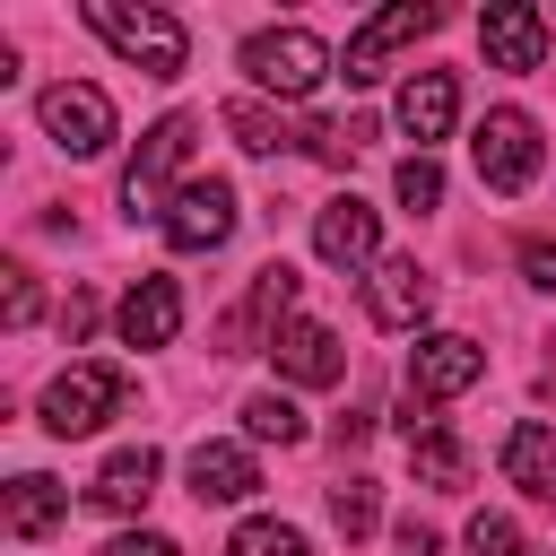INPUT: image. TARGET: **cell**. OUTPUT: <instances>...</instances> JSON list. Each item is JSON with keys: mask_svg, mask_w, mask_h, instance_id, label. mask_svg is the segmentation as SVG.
<instances>
[{"mask_svg": "<svg viewBox=\"0 0 556 556\" xmlns=\"http://www.w3.org/2000/svg\"><path fill=\"white\" fill-rule=\"evenodd\" d=\"M78 17H87L122 61H139L148 78H182V52H191V43H182V17H165V9H130V0H87Z\"/></svg>", "mask_w": 556, "mask_h": 556, "instance_id": "obj_1", "label": "cell"}, {"mask_svg": "<svg viewBox=\"0 0 556 556\" xmlns=\"http://www.w3.org/2000/svg\"><path fill=\"white\" fill-rule=\"evenodd\" d=\"M122 400H130V374H122V365H70V374H52V391H43V426L70 443V434H96Z\"/></svg>", "mask_w": 556, "mask_h": 556, "instance_id": "obj_2", "label": "cell"}, {"mask_svg": "<svg viewBox=\"0 0 556 556\" xmlns=\"http://www.w3.org/2000/svg\"><path fill=\"white\" fill-rule=\"evenodd\" d=\"M243 70H252L269 96H313V87L330 78V52H321L313 26H269V35L243 43Z\"/></svg>", "mask_w": 556, "mask_h": 556, "instance_id": "obj_3", "label": "cell"}, {"mask_svg": "<svg viewBox=\"0 0 556 556\" xmlns=\"http://www.w3.org/2000/svg\"><path fill=\"white\" fill-rule=\"evenodd\" d=\"M469 148H478V182L486 191H530V174H539V122L530 113H513V104L486 113Z\"/></svg>", "mask_w": 556, "mask_h": 556, "instance_id": "obj_4", "label": "cell"}, {"mask_svg": "<svg viewBox=\"0 0 556 556\" xmlns=\"http://www.w3.org/2000/svg\"><path fill=\"white\" fill-rule=\"evenodd\" d=\"M478 374H486V348H478V339H460V330H434V339H417V348H408V408L452 400V391H469Z\"/></svg>", "mask_w": 556, "mask_h": 556, "instance_id": "obj_5", "label": "cell"}, {"mask_svg": "<svg viewBox=\"0 0 556 556\" xmlns=\"http://www.w3.org/2000/svg\"><path fill=\"white\" fill-rule=\"evenodd\" d=\"M426 26H434V9H417V0H391V9H374V17L348 35V61H339V78H348V87H374V78H382V61H391L400 43H417Z\"/></svg>", "mask_w": 556, "mask_h": 556, "instance_id": "obj_6", "label": "cell"}, {"mask_svg": "<svg viewBox=\"0 0 556 556\" xmlns=\"http://www.w3.org/2000/svg\"><path fill=\"white\" fill-rule=\"evenodd\" d=\"M235 235V182H182L174 200H165V243L174 252H217Z\"/></svg>", "mask_w": 556, "mask_h": 556, "instance_id": "obj_7", "label": "cell"}, {"mask_svg": "<svg viewBox=\"0 0 556 556\" xmlns=\"http://www.w3.org/2000/svg\"><path fill=\"white\" fill-rule=\"evenodd\" d=\"M43 130H52L70 156H104V148H113V104H104V87H78V78L43 87Z\"/></svg>", "mask_w": 556, "mask_h": 556, "instance_id": "obj_8", "label": "cell"}, {"mask_svg": "<svg viewBox=\"0 0 556 556\" xmlns=\"http://www.w3.org/2000/svg\"><path fill=\"white\" fill-rule=\"evenodd\" d=\"M287 304H295V269H287V261H269V269L252 278V295L217 321V348H226V356H252V348L287 321ZM269 348H278V339H269Z\"/></svg>", "mask_w": 556, "mask_h": 556, "instance_id": "obj_9", "label": "cell"}, {"mask_svg": "<svg viewBox=\"0 0 556 556\" xmlns=\"http://www.w3.org/2000/svg\"><path fill=\"white\" fill-rule=\"evenodd\" d=\"M191 156V113H165L148 139H139V156H130V174H122V208L139 217V208H156L165 200V174Z\"/></svg>", "mask_w": 556, "mask_h": 556, "instance_id": "obj_10", "label": "cell"}, {"mask_svg": "<svg viewBox=\"0 0 556 556\" xmlns=\"http://www.w3.org/2000/svg\"><path fill=\"white\" fill-rule=\"evenodd\" d=\"M365 313H374L382 330H417V321L434 313V278H426L417 261H374V278H365Z\"/></svg>", "mask_w": 556, "mask_h": 556, "instance_id": "obj_11", "label": "cell"}, {"mask_svg": "<svg viewBox=\"0 0 556 556\" xmlns=\"http://www.w3.org/2000/svg\"><path fill=\"white\" fill-rule=\"evenodd\" d=\"M478 43H486L495 70H539V61H547V17L521 9V0H495V9L478 17Z\"/></svg>", "mask_w": 556, "mask_h": 556, "instance_id": "obj_12", "label": "cell"}, {"mask_svg": "<svg viewBox=\"0 0 556 556\" xmlns=\"http://www.w3.org/2000/svg\"><path fill=\"white\" fill-rule=\"evenodd\" d=\"M182 330V287L165 269H148L130 295H122V348H165Z\"/></svg>", "mask_w": 556, "mask_h": 556, "instance_id": "obj_13", "label": "cell"}, {"mask_svg": "<svg viewBox=\"0 0 556 556\" xmlns=\"http://www.w3.org/2000/svg\"><path fill=\"white\" fill-rule=\"evenodd\" d=\"M452 113H460V87H452V70H417L408 87H400V130L417 139V156L452 130Z\"/></svg>", "mask_w": 556, "mask_h": 556, "instance_id": "obj_14", "label": "cell"}, {"mask_svg": "<svg viewBox=\"0 0 556 556\" xmlns=\"http://www.w3.org/2000/svg\"><path fill=\"white\" fill-rule=\"evenodd\" d=\"M374 243H382V226H374V208H365V200H330V208L313 217V252H321L330 269L374 261Z\"/></svg>", "mask_w": 556, "mask_h": 556, "instance_id": "obj_15", "label": "cell"}, {"mask_svg": "<svg viewBox=\"0 0 556 556\" xmlns=\"http://www.w3.org/2000/svg\"><path fill=\"white\" fill-rule=\"evenodd\" d=\"M269 356H278V374H287V382H313V391L348 374V356H339V339H330V321H287Z\"/></svg>", "mask_w": 556, "mask_h": 556, "instance_id": "obj_16", "label": "cell"}, {"mask_svg": "<svg viewBox=\"0 0 556 556\" xmlns=\"http://www.w3.org/2000/svg\"><path fill=\"white\" fill-rule=\"evenodd\" d=\"M182 478H191V495H200V504H243V495L261 486V469H252V452H243V443H200V452L182 460Z\"/></svg>", "mask_w": 556, "mask_h": 556, "instance_id": "obj_17", "label": "cell"}, {"mask_svg": "<svg viewBox=\"0 0 556 556\" xmlns=\"http://www.w3.org/2000/svg\"><path fill=\"white\" fill-rule=\"evenodd\" d=\"M504 478H513L521 495H539V504H556V434H547L539 417H521V426L504 434Z\"/></svg>", "mask_w": 556, "mask_h": 556, "instance_id": "obj_18", "label": "cell"}, {"mask_svg": "<svg viewBox=\"0 0 556 556\" xmlns=\"http://www.w3.org/2000/svg\"><path fill=\"white\" fill-rule=\"evenodd\" d=\"M87 495H96V513H139V504L156 495V452H148V443L113 452V460L96 469V486H87Z\"/></svg>", "mask_w": 556, "mask_h": 556, "instance_id": "obj_19", "label": "cell"}, {"mask_svg": "<svg viewBox=\"0 0 556 556\" xmlns=\"http://www.w3.org/2000/svg\"><path fill=\"white\" fill-rule=\"evenodd\" d=\"M61 513H70V486H61V478H43V469L9 478V530H17V539H43V530H61Z\"/></svg>", "mask_w": 556, "mask_h": 556, "instance_id": "obj_20", "label": "cell"}, {"mask_svg": "<svg viewBox=\"0 0 556 556\" xmlns=\"http://www.w3.org/2000/svg\"><path fill=\"white\" fill-rule=\"evenodd\" d=\"M243 434H252V443H304V408H295L287 391H252V400H243Z\"/></svg>", "mask_w": 556, "mask_h": 556, "instance_id": "obj_21", "label": "cell"}, {"mask_svg": "<svg viewBox=\"0 0 556 556\" xmlns=\"http://www.w3.org/2000/svg\"><path fill=\"white\" fill-rule=\"evenodd\" d=\"M408 460H417V478H426V486H469V452H460L443 426L408 434Z\"/></svg>", "mask_w": 556, "mask_h": 556, "instance_id": "obj_22", "label": "cell"}, {"mask_svg": "<svg viewBox=\"0 0 556 556\" xmlns=\"http://www.w3.org/2000/svg\"><path fill=\"white\" fill-rule=\"evenodd\" d=\"M226 556H313V547H304V530H287V521H243Z\"/></svg>", "mask_w": 556, "mask_h": 556, "instance_id": "obj_23", "label": "cell"}, {"mask_svg": "<svg viewBox=\"0 0 556 556\" xmlns=\"http://www.w3.org/2000/svg\"><path fill=\"white\" fill-rule=\"evenodd\" d=\"M226 130L252 148V156H269V148H287V122L278 113H261V104H226Z\"/></svg>", "mask_w": 556, "mask_h": 556, "instance_id": "obj_24", "label": "cell"}, {"mask_svg": "<svg viewBox=\"0 0 556 556\" xmlns=\"http://www.w3.org/2000/svg\"><path fill=\"white\" fill-rule=\"evenodd\" d=\"M330 521H339L348 539H365V530H374V478H339V486H330Z\"/></svg>", "mask_w": 556, "mask_h": 556, "instance_id": "obj_25", "label": "cell"}, {"mask_svg": "<svg viewBox=\"0 0 556 556\" xmlns=\"http://www.w3.org/2000/svg\"><path fill=\"white\" fill-rule=\"evenodd\" d=\"M391 182H400V200H408V208H434V200H443V165H434V156H400V174H391Z\"/></svg>", "mask_w": 556, "mask_h": 556, "instance_id": "obj_26", "label": "cell"}, {"mask_svg": "<svg viewBox=\"0 0 556 556\" xmlns=\"http://www.w3.org/2000/svg\"><path fill=\"white\" fill-rule=\"evenodd\" d=\"M469 556H530V539H521L504 513H478V521H469Z\"/></svg>", "mask_w": 556, "mask_h": 556, "instance_id": "obj_27", "label": "cell"}, {"mask_svg": "<svg viewBox=\"0 0 556 556\" xmlns=\"http://www.w3.org/2000/svg\"><path fill=\"white\" fill-rule=\"evenodd\" d=\"M35 304H43V295H35V278H26V269H9V330H26V321H35Z\"/></svg>", "mask_w": 556, "mask_h": 556, "instance_id": "obj_28", "label": "cell"}, {"mask_svg": "<svg viewBox=\"0 0 556 556\" xmlns=\"http://www.w3.org/2000/svg\"><path fill=\"white\" fill-rule=\"evenodd\" d=\"M104 556H182V547H174L165 530H130V539H113Z\"/></svg>", "mask_w": 556, "mask_h": 556, "instance_id": "obj_29", "label": "cell"}, {"mask_svg": "<svg viewBox=\"0 0 556 556\" xmlns=\"http://www.w3.org/2000/svg\"><path fill=\"white\" fill-rule=\"evenodd\" d=\"M521 269H530V287L556 295V243H521Z\"/></svg>", "mask_w": 556, "mask_h": 556, "instance_id": "obj_30", "label": "cell"}, {"mask_svg": "<svg viewBox=\"0 0 556 556\" xmlns=\"http://www.w3.org/2000/svg\"><path fill=\"white\" fill-rule=\"evenodd\" d=\"M400 556H434V530L426 521H400Z\"/></svg>", "mask_w": 556, "mask_h": 556, "instance_id": "obj_31", "label": "cell"}]
</instances>
